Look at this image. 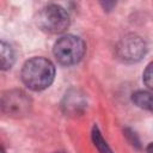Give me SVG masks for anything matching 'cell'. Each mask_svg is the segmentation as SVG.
Wrapping results in <instances>:
<instances>
[{"instance_id":"cell-9","label":"cell","mask_w":153,"mask_h":153,"mask_svg":"<svg viewBox=\"0 0 153 153\" xmlns=\"http://www.w3.org/2000/svg\"><path fill=\"white\" fill-rule=\"evenodd\" d=\"M92 140H93V143H94L96 148L99 151V153H112L111 148L109 147L106 141L103 139V136H102L97 126H94L93 129H92Z\"/></svg>"},{"instance_id":"cell-1","label":"cell","mask_w":153,"mask_h":153,"mask_svg":"<svg viewBox=\"0 0 153 153\" xmlns=\"http://www.w3.org/2000/svg\"><path fill=\"white\" fill-rule=\"evenodd\" d=\"M55 78V67L48 59L32 57L22 68V80L32 91H42L51 85Z\"/></svg>"},{"instance_id":"cell-7","label":"cell","mask_w":153,"mask_h":153,"mask_svg":"<svg viewBox=\"0 0 153 153\" xmlns=\"http://www.w3.org/2000/svg\"><path fill=\"white\" fill-rule=\"evenodd\" d=\"M131 100L141 109L153 112V93L148 91H136L131 96Z\"/></svg>"},{"instance_id":"cell-3","label":"cell","mask_w":153,"mask_h":153,"mask_svg":"<svg viewBox=\"0 0 153 153\" xmlns=\"http://www.w3.org/2000/svg\"><path fill=\"white\" fill-rule=\"evenodd\" d=\"M71 19L68 12L55 4L44 6L37 16L38 26L49 33H61L69 26Z\"/></svg>"},{"instance_id":"cell-4","label":"cell","mask_w":153,"mask_h":153,"mask_svg":"<svg viewBox=\"0 0 153 153\" xmlns=\"http://www.w3.org/2000/svg\"><path fill=\"white\" fill-rule=\"evenodd\" d=\"M0 105L4 114L12 117H22L30 112L32 100L24 91L11 90L2 93Z\"/></svg>"},{"instance_id":"cell-12","label":"cell","mask_w":153,"mask_h":153,"mask_svg":"<svg viewBox=\"0 0 153 153\" xmlns=\"http://www.w3.org/2000/svg\"><path fill=\"white\" fill-rule=\"evenodd\" d=\"M56 153H65V152H56Z\"/></svg>"},{"instance_id":"cell-6","label":"cell","mask_w":153,"mask_h":153,"mask_svg":"<svg viewBox=\"0 0 153 153\" xmlns=\"http://www.w3.org/2000/svg\"><path fill=\"white\" fill-rule=\"evenodd\" d=\"M86 105V99L84 94L80 91L76 90H71L66 93L63 102H62V108L66 114L71 115H76L84 110Z\"/></svg>"},{"instance_id":"cell-11","label":"cell","mask_w":153,"mask_h":153,"mask_svg":"<svg viewBox=\"0 0 153 153\" xmlns=\"http://www.w3.org/2000/svg\"><path fill=\"white\" fill-rule=\"evenodd\" d=\"M147 153H153V142L148 145V147H147Z\"/></svg>"},{"instance_id":"cell-5","label":"cell","mask_w":153,"mask_h":153,"mask_svg":"<svg viewBox=\"0 0 153 153\" xmlns=\"http://www.w3.org/2000/svg\"><path fill=\"white\" fill-rule=\"evenodd\" d=\"M146 50L145 41L136 35H128L123 37L116 47L118 57L126 62L140 61L145 56Z\"/></svg>"},{"instance_id":"cell-8","label":"cell","mask_w":153,"mask_h":153,"mask_svg":"<svg viewBox=\"0 0 153 153\" xmlns=\"http://www.w3.org/2000/svg\"><path fill=\"white\" fill-rule=\"evenodd\" d=\"M0 48H1V69L6 71L11 68L14 62V51L13 48L5 41L1 42Z\"/></svg>"},{"instance_id":"cell-10","label":"cell","mask_w":153,"mask_h":153,"mask_svg":"<svg viewBox=\"0 0 153 153\" xmlns=\"http://www.w3.org/2000/svg\"><path fill=\"white\" fill-rule=\"evenodd\" d=\"M142 79H143L145 85L153 90V62H151V63L146 67V69H145V72H143Z\"/></svg>"},{"instance_id":"cell-2","label":"cell","mask_w":153,"mask_h":153,"mask_svg":"<svg viewBox=\"0 0 153 153\" xmlns=\"http://www.w3.org/2000/svg\"><path fill=\"white\" fill-rule=\"evenodd\" d=\"M86 51L85 42L74 35H65L54 44V56L59 63L63 66H73L78 63Z\"/></svg>"}]
</instances>
